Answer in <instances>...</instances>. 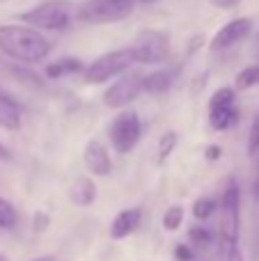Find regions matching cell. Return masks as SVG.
Masks as SVG:
<instances>
[{"mask_svg":"<svg viewBox=\"0 0 259 261\" xmlns=\"http://www.w3.org/2000/svg\"><path fill=\"white\" fill-rule=\"evenodd\" d=\"M0 50L21 62H41L50 53V44L35 28L0 25Z\"/></svg>","mask_w":259,"mask_h":261,"instance_id":"obj_1","label":"cell"},{"mask_svg":"<svg viewBox=\"0 0 259 261\" xmlns=\"http://www.w3.org/2000/svg\"><path fill=\"white\" fill-rule=\"evenodd\" d=\"M73 14H78V7H73L67 0H46L23 12L21 18L35 30H62L69 25Z\"/></svg>","mask_w":259,"mask_h":261,"instance_id":"obj_2","label":"cell"},{"mask_svg":"<svg viewBox=\"0 0 259 261\" xmlns=\"http://www.w3.org/2000/svg\"><path fill=\"white\" fill-rule=\"evenodd\" d=\"M133 0H85L78 7L76 16L83 23H92V25H101V23H115L122 21L131 14Z\"/></svg>","mask_w":259,"mask_h":261,"instance_id":"obj_3","label":"cell"},{"mask_svg":"<svg viewBox=\"0 0 259 261\" xmlns=\"http://www.w3.org/2000/svg\"><path fill=\"white\" fill-rule=\"evenodd\" d=\"M131 53H133V60L140 64H159L168 58L170 39L161 30H145L133 39Z\"/></svg>","mask_w":259,"mask_h":261,"instance_id":"obj_4","label":"cell"},{"mask_svg":"<svg viewBox=\"0 0 259 261\" xmlns=\"http://www.w3.org/2000/svg\"><path fill=\"white\" fill-rule=\"evenodd\" d=\"M136 62L133 60L131 48H122V50H110V53L96 58L90 67L85 69V81L87 83H106L113 76L126 71L131 64Z\"/></svg>","mask_w":259,"mask_h":261,"instance_id":"obj_5","label":"cell"},{"mask_svg":"<svg viewBox=\"0 0 259 261\" xmlns=\"http://www.w3.org/2000/svg\"><path fill=\"white\" fill-rule=\"evenodd\" d=\"M140 133H142L140 117H138L133 110H124L122 115H117L113 126H110V140H113L115 151L128 153L138 144Z\"/></svg>","mask_w":259,"mask_h":261,"instance_id":"obj_6","label":"cell"},{"mask_svg":"<svg viewBox=\"0 0 259 261\" xmlns=\"http://www.w3.org/2000/svg\"><path fill=\"white\" fill-rule=\"evenodd\" d=\"M239 186L229 181L223 195V245L225 252L237 248L239 241Z\"/></svg>","mask_w":259,"mask_h":261,"instance_id":"obj_7","label":"cell"},{"mask_svg":"<svg viewBox=\"0 0 259 261\" xmlns=\"http://www.w3.org/2000/svg\"><path fill=\"white\" fill-rule=\"evenodd\" d=\"M142 90H145V78H142L140 73H126V76H122L115 85L108 87V92H106V103H108L110 108H124V106H128L131 101H136V96L140 94Z\"/></svg>","mask_w":259,"mask_h":261,"instance_id":"obj_8","label":"cell"},{"mask_svg":"<svg viewBox=\"0 0 259 261\" xmlns=\"http://www.w3.org/2000/svg\"><path fill=\"white\" fill-rule=\"evenodd\" d=\"M250 32H252L250 18H234V21H229L227 25H223L218 32H216V37L211 39V48L225 50V48H229V46L239 44L241 39H246Z\"/></svg>","mask_w":259,"mask_h":261,"instance_id":"obj_9","label":"cell"},{"mask_svg":"<svg viewBox=\"0 0 259 261\" xmlns=\"http://www.w3.org/2000/svg\"><path fill=\"white\" fill-rule=\"evenodd\" d=\"M83 161H85V167L96 176H106L110 170H113V163H110L108 149L99 142V140H92L85 147V153H83Z\"/></svg>","mask_w":259,"mask_h":261,"instance_id":"obj_10","label":"cell"},{"mask_svg":"<svg viewBox=\"0 0 259 261\" xmlns=\"http://www.w3.org/2000/svg\"><path fill=\"white\" fill-rule=\"evenodd\" d=\"M140 208H124V211H119L117 216H115L113 225H110V236L113 239H126L128 234H133V231L138 229V225H140Z\"/></svg>","mask_w":259,"mask_h":261,"instance_id":"obj_11","label":"cell"},{"mask_svg":"<svg viewBox=\"0 0 259 261\" xmlns=\"http://www.w3.org/2000/svg\"><path fill=\"white\" fill-rule=\"evenodd\" d=\"M0 126L7 130L21 128V110H18L16 101L9 99L3 92H0Z\"/></svg>","mask_w":259,"mask_h":261,"instance_id":"obj_12","label":"cell"},{"mask_svg":"<svg viewBox=\"0 0 259 261\" xmlns=\"http://www.w3.org/2000/svg\"><path fill=\"white\" fill-rule=\"evenodd\" d=\"M96 199V186L92 179L87 176H78L76 184L71 188V202L78 204V206H90Z\"/></svg>","mask_w":259,"mask_h":261,"instance_id":"obj_13","label":"cell"},{"mask_svg":"<svg viewBox=\"0 0 259 261\" xmlns=\"http://www.w3.org/2000/svg\"><path fill=\"white\" fill-rule=\"evenodd\" d=\"M239 110L234 106H223V108H211L209 110V124L214 130H227L232 124H237Z\"/></svg>","mask_w":259,"mask_h":261,"instance_id":"obj_14","label":"cell"},{"mask_svg":"<svg viewBox=\"0 0 259 261\" xmlns=\"http://www.w3.org/2000/svg\"><path fill=\"white\" fill-rule=\"evenodd\" d=\"M78 71H83V62L76 58H62L46 67V76L48 78H62V76H69V73H78Z\"/></svg>","mask_w":259,"mask_h":261,"instance_id":"obj_15","label":"cell"},{"mask_svg":"<svg viewBox=\"0 0 259 261\" xmlns=\"http://www.w3.org/2000/svg\"><path fill=\"white\" fill-rule=\"evenodd\" d=\"M170 73L165 71H154L149 73V76L145 78V90L149 92V94H161V92H165L170 87Z\"/></svg>","mask_w":259,"mask_h":261,"instance_id":"obj_16","label":"cell"},{"mask_svg":"<svg viewBox=\"0 0 259 261\" xmlns=\"http://www.w3.org/2000/svg\"><path fill=\"white\" fill-rule=\"evenodd\" d=\"M257 83H259V64H250V67L239 71L237 81H234V87H237V90H248V87L257 85Z\"/></svg>","mask_w":259,"mask_h":261,"instance_id":"obj_17","label":"cell"},{"mask_svg":"<svg viewBox=\"0 0 259 261\" xmlns=\"http://www.w3.org/2000/svg\"><path fill=\"white\" fill-rule=\"evenodd\" d=\"M16 220H18L16 208H14L5 197H0V229H9V227H14Z\"/></svg>","mask_w":259,"mask_h":261,"instance_id":"obj_18","label":"cell"},{"mask_svg":"<svg viewBox=\"0 0 259 261\" xmlns=\"http://www.w3.org/2000/svg\"><path fill=\"white\" fill-rule=\"evenodd\" d=\"M223 106H234V90L232 87H220L209 101V110L211 108H223Z\"/></svg>","mask_w":259,"mask_h":261,"instance_id":"obj_19","label":"cell"},{"mask_svg":"<svg viewBox=\"0 0 259 261\" xmlns=\"http://www.w3.org/2000/svg\"><path fill=\"white\" fill-rule=\"evenodd\" d=\"M182 222H184V208L182 206H170L168 211H165V216H163V227L165 229L174 231V229H179Z\"/></svg>","mask_w":259,"mask_h":261,"instance_id":"obj_20","label":"cell"},{"mask_svg":"<svg viewBox=\"0 0 259 261\" xmlns=\"http://www.w3.org/2000/svg\"><path fill=\"white\" fill-rule=\"evenodd\" d=\"M214 211H216V202L214 199H209V197H202V199H197V202L193 204V216H195L197 220H206Z\"/></svg>","mask_w":259,"mask_h":261,"instance_id":"obj_21","label":"cell"},{"mask_svg":"<svg viewBox=\"0 0 259 261\" xmlns=\"http://www.w3.org/2000/svg\"><path fill=\"white\" fill-rule=\"evenodd\" d=\"M174 144H177V133H174V130H168V133L161 138V144H159V158L161 161H165V158L172 153Z\"/></svg>","mask_w":259,"mask_h":261,"instance_id":"obj_22","label":"cell"},{"mask_svg":"<svg viewBox=\"0 0 259 261\" xmlns=\"http://www.w3.org/2000/svg\"><path fill=\"white\" fill-rule=\"evenodd\" d=\"M257 151H259V113H257L255 122H252V126H250V135H248V153L255 156Z\"/></svg>","mask_w":259,"mask_h":261,"instance_id":"obj_23","label":"cell"},{"mask_svg":"<svg viewBox=\"0 0 259 261\" xmlns=\"http://www.w3.org/2000/svg\"><path fill=\"white\" fill-rule=\"evenodd\" d=\"M191 239L195 241V243H200V245H209L211 243V234L206 229H200V227L191 229Z\"/></svg>","mask_w":259,"mask_h":261,"instance_id":"obj_24","label":"cell"},{"mask_svg":"<svg viewBox=\"0 0 259 261\" xmlns=\"http://www.w3.org/2000/svg\"><path fill=\"white\" fill-rule=\"evenodd\" d=\"M177 259L179 261H191L193 259V252H191V248H188V245H177Z\"/></svg>","mask_w":259,"mask_h":261,"instance_id":"obj_25","label":"cell"},{"mask_svg":"<svg viewBox=\"0 0 259 261\" xmlns=\"http://www.w3.org/2000/svg\"><path fill=\"white\" fill-rule=\"evenodd\" d=\"M211 3H214L216 7H220V9H229V7H237L241 0H211Z\"/></svg>","mask_w":259,"mask_h":261,"instance_id":"obj_26","label":"cell"},{"mask_svg":"<svg viewBox=\"0 0 259 261\" xmlns=\"http://www.w3.org/2000/svg\"><path fill=\"white\" fill-rule=\"evenodd\" d=\"M227 254V261H243V257H241V250H239V245L237 248H232L229 252H225Z\"/></svg>","mask_w":259,"mask_h":261,"instance_id":"obj_27","label":"cell"},{"mask_svg":"<svg viewBox=\"0 0 259 261\" xmlns=\"http://www.w3.org/2000/svg\"><path fill=\"white\" fill-rule=\"evenodd\" d=\"M9 161H12V151H9V149L0 142V163H9Z\"/></svg>","mask_w":259,"mask_h":261,"instance_id":"obj_28","label":"cell"},{"mask_svg":"<svg viewBox=\"0 0 259 261\" xmlns=\"http://www.w3.org/2000/svg\"><path fill=\"white\" fill-rule=\"evenodd\" d=\"M220 156V149L218 147H209L206 149V158H209V161H214V158H218Z\"/></svg>","mask_w":259,"mask_h":261,"instance_id":"obj_29","label":"cell"},{"mask_svg":"<svg viewBox=\"0 0 259 261\" xmlns=\"http://www.w3.org/2000/svg\"><path fill=\"white\" fill-rule=\"evenodd\" d=\"M32 261H55L53 257H37V259H32Z\"/></svg>","mask_w":259,"mask_h":261,"instance_id":"obj_30","label":"cell"},{"mask_svg":"<svg viewBox=\"0 0 259 261\" xmlns=\"http://www.w3.org/2000/svg\"><path fill=\"white\" fill-rule=\"evenodd\" d=\"M0 261H7V259H5V257H3V254H0Z\"/></svg>","mask_w":259,"mask_h":261,"instance_id":"obj_31","label":"cell"},{"mask_svg":"<svg viewBox=\"0 0 259 261\" xmlns=\"http://www.w3.org/2000/svg\"><path fill=\"white\" fill-rule=\"evenodd\" d=\"M142 3H154V0H142Z\"/></svg>","mask_w":259,"mask_h":261,"instance_id":"obj_32","label":"cell"}]
</instances>
